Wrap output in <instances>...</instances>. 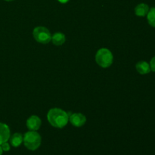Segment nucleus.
Wrapping results in <instances>:
<instances>
[{"label":"nucleus","instance_id":"nucleus-14","mask_svg":"<svg viewBox=\"0 0 155 155\" xmlns=\"http://www.w3.org/2000/svg\"><path fill=\"white\" fill-rule=\"evenodd\" d=\"M150 67H151V71L155 73V56L151 58V61H150Z\"/></svg>","mask_w":155,"mask_h":155},{"label":"nucleus","instance_id":"nucleus-5","mask_svg":"<svg viewBox=\"0 0 155 155\" xmlns=\"http://www.w3.org/2000/svg\"><path fill=\"white\" fill-rule=\"evenodd\" d=\"M69 122L75 127H82L86 122V117L81 113H71L69 116Z\"/></svg>","mask_w":155,"mask_h":155},{"label":"nucleus","instance_id":"nucleus-2","mask_svg":"<svg viewBox=\"0 0 155 155\" xmlns=\"http://www.w3.org/2000/svg\"><path fill=\"white\" fill-rule=\"evenodd\" d=\"M24 146L30 151H36L40 147L42 143V137L37 131L29 130L24 135Z\"/></svg>","mask_w":155,"mask_h":155},{"label":"nucleus","instance_id":"nucleus-16","mask_svg":"<svg viewBox=\"0 0 155 155\" xmlns=\"http://www.w3.org/2000/svg\"><path fill=\"white\" fill-rule=\"evenodd\" d=\"M2 153H3V151H2V149L1 145H0V155H2Z\"/></svg>","mask_w":155,"mask_h":155},{"label":"nucleus","instance_id":"nucleus-9","mask_svg":"<svg viewBox=\"0 0 155 155\" xmlns=\"http://www.w3.org/2000/svg\"><path fill=\"white\" fill-rule=\"evenodd\" d=\"M9 141H10V144L12 147H14V148H18V147H19L23 143L24 136L20 133H15L12 136H10Z\"/></svg>","mask_w":155,"mask_h":155},{"label":"nucleus","instance_id":"nucleus-3","mask_svg":"<svg viewBox=\"0 0 155 155\" xmlns=\"http://www.w3.org/2000/svg\"><path fill=\"white\" fill-rule=\"evenodd\" d=\"M95 61L101 68H107L113 64L114 55L108 48H101L95 54Z\"/></svg>","mask_w":155,"mask_h":155},{"label":"nucleus","instance_id":"nucleus-13","mask_svg":"<svg viewBox=\"0 0 155 155\" xmlns=\"http://www.w3.org/2000/svg\"><path fill=\"white\" fill-rule=\"evenodd\" d=\"M1 147H2V149L3 152H4V151L5 152H7V151H10V149H11V145L8 142H4V143L2 144Z\"/></svg>","mask_w":155,"mask_h":155},{"label":"nucleus","instance_id":"nucleus-6","mask_svg":"<svg viewBox=\"0 0 155 155\" xmlns=\"http://www.w3.org/2000/svg\"><path fill=\"white\" fill-rule=\"evenodd\" d=\"M42 125V120L40 118L36 115H32L27 120L26 122V126L29 130L32 131H37L39 130Z\"/></svg>","mask_w":155,"mask_h":155},{"label":"nucleus","instance_id":"nucleus-8","mask_svg":"<svg viewBox=\"0 0 155 155\" xmlns=\"http://www.w3.org/2000/svg\"><path fill=\"white\" fill-rule=\"evenodd\" d=\"M136 69L137 72L142 75L149 74L151 71L150 64L145 61H140L138 62L136 64Z\"/></svg>","mask_w":155,"mask_h":155},{"label":"nucleus","instance_id":"nucleus-11","mask_svg":"<svg viewBox=\"0 0 155 155\" xmlns=\"http://www.w3.org/2000/svg\"><path fill=\"white\" fill-rule=\"evenodd\" d=\"M149 6L145 3H140L135 8V14L138 17H145L149 11Z\"/></svg>","mask_w":155,"mask_h":155},{"label":"nucleus","instance_id":"nucleus-15","mask_svg":"<svg viewBox=\"0 0 155 155\" xmlns=\"http://www.w3.org/2000/svg\"><path fill=\"white\" fill-rule=\"evenodd\" d=\"M58 1L59 2L62 3V4H65V3H67L69 2V0H58Z\"/></svg>","mask_w":155,"mask_h":155},{"label":"nucleus","instance_id":"nucleus-10","mask_svg":"<svg viewBox=\"0 0 155 155\" xmlns=\"http://www.w3.org/2000/svg\"><path fill=\"white\" fill-rule=\"evenodd\" d=\"M65 41H66V36L64 33H61V32H57L51 36V42L56 46L62 45L64 43Z\"/></svg>","mask_w":155,"mask_h":155},{"label":"nucleus","instance_id":"nucleus-17","mask_svg":"<svg viewBox=\"0 0 155 155\" xmlns=\"http://www.w3.org/2000/svg\"><path fill=\"white\" fill-rule=\"evenodd\" d=\"M5 1H6V2H12V1H14V0H5Z\"/></svg>","mask_w":155,"mask_h":155},{"label":"nucleus","instance_id":"nucleus-12","mask_svg":"<svg viewBox=\"0 0 155 155\" xmlns=\"http://www.w3.org/2000/svg\"><path fill=\"white\" fill-rule=\"evenodd\" d=\"M146 16L149 25L152 27H155V7L149 9Z\"/></svg>","mask_w":155,"mask_h":155},{"label":"nucleus","instance_id":"nucleus-7","mask_svg":"<svg viewBox=\"0 0 155 155\" xmlns=\"http://www.w3.org/2000/svg\"><path fill=\"white\" fill-rule=\"evenodd\" d=\"M11 131L8 126L4 123H0V145L8 142L10 139Z\"/></svg>","mask_w":155,"mask_h":155},{"label":"nucleus","instance_id":"nucleus-4","mask_svg":"<svg viewBox=\"0 0 155 155\" xmlns=\"http://www.w3.org/2000/svg\"><path fill=\"white\" fill-rule=\"evenodd\" d=\"M33 36L35 40L41 44H48L51 42V34L48 28L39 26L33 29Z\"/></svg>","mask_w":155,"mask_h":155},{"label":"nucleus","instance_id":"nucleus-1","mask_svg":"<svg viewBox=\"0 0 155 155\" xmlns=\"http://www.w3.org/2000/svg\"><path fill=\"white\" fill-rule=\"evenodd\" d=\"M47 120L50 125L58 129H62L67 126L69 122V116L68 112L58 107H54L48 110L47 114Z\"/></svg>","mask_w":155,"mask_h":155}]
</instances>
